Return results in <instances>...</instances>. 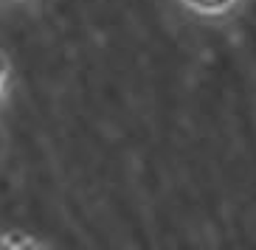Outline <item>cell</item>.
Segmentation results:
<instances>
[{"mask_svg": "<svg viewBox=\"0 0 256 250\" xmlns=\"http://www.w3.org/2000/svg\"><path fill=\"white\" fill-rule=\"evenodd\" d=\"M188 3H194L200 8H226L231 0H188Z\"/></svg>", "mask_w": 256, "mask_h": 250, "instance_id": "cell-1", "label": "cell"}, {"mask_svg": "<svg viewBox=\"0 0 256 250\" xmlns=\"http://www.w3.org/2000/svg\"><path fill=\"white\" fill-rule=\"evenodd\" d=\"M3 76H6V68H3V62H0V84H3Z\"/></svg>", "mask_w": 256, "mask_h": 250, "instance_id": "cell-2", "label": "cell"}]
</instances>
